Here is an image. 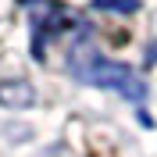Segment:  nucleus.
I'll return each mask as SVG.
<instances>
[{
	"label": "nucleus",
	"mask_w": 157,
	"mask_h": 157,
	"mask_svg": "<svg viewBox=\"0 0 157 157\" xmlns=\"http://www.w3.org/2000/svg\"><path fill=\"white\" fill-rule=\"evenodd\" d=\"M71 75L78 82H89V86H104V89H114L121 93L125 100L132 104H143L147 100V82L128 68V64H118V61H107L104 54L89 47V43H78L71 50V61H68Z\"/></svg>",
	"instance_id": "nucleus-1"
},
{
	"label": "nucleus",
	"mask_w": 157,
	"mask_h": 157,
	"mask_svg": "<svg viewBox=\"0 0 157 157\" xmlns=\"http://www.w3.org/2000/svg\"><path fill=\"white\" fill-rule=\"evenodd\" d=\"M32 100H36V93H32L29 82H0V104L11 111H21L29 107Z\"/></svg>",
	"instance_id": "nucleus-2"
},
{
	"label": "nucleus",
	"mask_w": 157,
	"mask_h": 157,
	"mask_svg": "<svg viewBox=\"0 0 157 157\" xmlns=\"http://www.w3.org/2000/svg\"><path fill=\"white\" fill-rule=\"evenodd\" d=\"M97 11H118V14H132L139 7V0H93Z\"/></svg>",
	"instance_id": "nucleus-3"
},
{
	"label": "nucleus",
	"mask_w": 157,
	"mask_h": 157,
	"mask_svg": "<svg viewBox=\"0 0 157 157\" xmlns=\"http://www.w3.org/2000/svg\"><path fill=\"white\" fill-rule=\"evenodd\" d=\"M150 64H157V43L150 47Z\"/></svg>",
	"instance_id": "nucleus-4"
},
{
	"label": "nucleus",
	"mask_w": 157,
	"mask_h": 157,
	"mask_svg": "<svg viewBox=\"0 0 157 157\" xmlns=\"http://www.w3.org/2000/svg\"><path fill=\"white\" fill-rule=\"evenodd\" d=\"M21 4H36V0H21Z\"/></svg>",
	"instance_id": "nucleus-5"
}]
</instances>
